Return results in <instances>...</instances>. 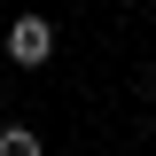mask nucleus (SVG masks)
I'll return each mask as SVG.
<instances>
[{
    "label": "nucleus",
    "mask_w": 156,
    "mask_h": 156,
    "mask_svg": "<svg viewBox=\"0 0 156 156\" xmlns=\"http://www.w3.org/2000/svg\"><path fill=\"white\" fill-rule=\"evenodd\" d=\"M0 156H47V133L23 125V117H8V125H0Z\"/></svg>",
    "instance_id": "obj_2"
},
{
    "label": "nucleus",
    "mask_w": 156,
    "mask_h": 156,
    "mask_svg": "<svg viewBox=\"0 0 156 156\" xmlns=\"http://www.w3.org/2000/svg\"><path fill=\"white\" fill-rule=\"evenodd\" d=\"M148 23H156V8H148Z\"/></svg>",
    "instance_id": "obj_4"
},
{
    "label": "nucleus",
    "mask_w": 156,
    "mask_h": 156,
    "mask_svg": "<svg viewBox=\"0 0 156 156\" xmlns=\"http://www.w3.org/2000/svg\"><path fill=\"white\" fill-rule=\"evenodd\" d=\"M0 55L16 62V70H47V62H55V16H47V8H23V16H8V31H0Z\"/></svg>",
    "instance_id": "obj_1"
},
{
    "label": "nucleus",
    "mask_w": 156,
    "mask_h": 156,
    "mask_svg": "<svg viewBox=\"0 0 156 156\" xmlns=\"http://www.w3.org/2000/svg\"><path fill=\"white\" fill-rule=\"evenodd\" d=\"M148 94H156V70H148Z\"/></svg>",
    "instance_id": "obj_3"
}]
</instances>
